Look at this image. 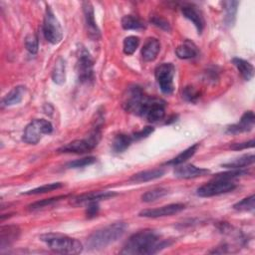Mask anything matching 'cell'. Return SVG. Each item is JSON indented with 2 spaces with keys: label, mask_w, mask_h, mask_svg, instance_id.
Wrapping results in <instances>:
<instances>
[{
  "label": "cell",
  "mask_w": 255,
  "mask_h": 255,
  "mask_svg": "<svg viewBox=\"0 0 255 255\" xmlns=\"http://www.w3.org/2000/svg\"><path fill=\"white\" fill-rule=\"evenodd\" d=\"M255 160V156L253 153H248V154H243L240 157H237L231 161H228L226 163H222V167H226L229 169H241L245 166H248L252 164Z\"/></svg>",
  "instance_id": "obj_23"
},
{
  "label": "cell",
  "mask_w": 255,
  "mask_h": 255,
  "mask_svg": "<svg viewBox=\"0 0 255 255\" xmlns=\"http://www.w3.org/2000/svg\"><path fill=\"white\" fill-rule=\"evenodd\" d=\"M147 97L139 86H130L127 89L124 96L123 107L127 112L140 116Z\"/></svg>",
  "instance_id": "obj_5"
},
{
  "label": "cell",
  "mask_w": 255,
  "mask_h": 255,
  "mask_svg": "<svg viewBox=\"0 0 255 255\" xmlns=\"http://www.w3.org/2000/svg\"><path fill=\"white\" fill-rule=\"evenodd\" d=\"M181 13L186 19L193 23L197 29V32L200 34L204 28V18L200 10L192 4H185L181 7Z\"/></svg>",
  "instance_id": "obj_16"
},
{
  "label": "cell",
  "mask_w": 255,
  "mask_h": 255,
  "mask_svg": "<svg viewBox=\"0 0 255 255\" xmlns=\"http://www.w3.org/2000/svg\"><path fill=\"white\" fill-rule=\"evenodd\" d=\"M43 34L45 39L53 45L60 43L63 38L62 27L49 5H47L46 7V11L44 15Z\"/></svg>",
  "instance_id": "obj_6"
},
{
  "label": "cell",
  "mask_w": 255,
  "mask_h": 255,
  "mask_svg": "<svg viewBox=\"0 0 255 255\" xmlns=\"http://www.w3.org/2000/svg\"><path fill=\"white\" fill-rule=\"evenodd\" d=\"M150 22L154 26H156V27H158V28H160L164 31H170V25H169L168 21H166L165 19H163L159 16H152L150 18Z\"/></svg>",
  "instance_id": "obj_39"
},
{
  "label": "cell",
  "mask_w": 255,
  "mask_h": 255,
  "mask_svg": "<svg viewBox=\"0 0 255 255\" xmlns=\"http://www.w3.org/2000/svg\"><path fill=\"white\" fill-rule=\"evenodd\" d=\"M169 241L160 239L159 235L150 229H144L132 234L125 243L123 254H154L167 247Z\"/></svg>",
  "instance_id": "obj_1"
},
{
  "label": "cell",
  "mask_w": 255,
  "mask_h": 255,
  "mask_svg": "<svg viewBox=\"0 0 255 255\" xmlns=\"http://www.w3.org/2000/svg\"><path fill=\"white\" fill-rule=\"evenodd\" d=\"M94 60L90 52L83 46L78 49L77 56V75L81 83H88L94 78Z\"/></svg>",
  "instance_id": "obj_8"
},
{
  "label": "cell",
  "mask_w": 255,
  "mask_h": 255,
  "mask_svg": "<svg viewBox=\"0 0 255 255\" xmlns=\"http://www.w3.org/2000/svg\"><path fill=\"white\" fill-rule=\"evenodd\" d=\"M160 50V43L156 38H148L141 48V57L146 62L155 60Z\"/></svg>",
  "instance_id": "obj_18"
},
{
  "label": "cell",
  "mask_w": 255,
  "mask_h": 255,
  "mask_svg": "<svg viewBox=\"0 0 255 255\" xmlns=\"http://www.w3.org/2000/svg\"><path fill=\"white\" fill-rule=\"evenodd\" d=\"M253 146H254V139H251V140L245 141V142L234 143V144H232L230 147H231L232 149H235V150H241V149H245V148L253 147Z\"/></svg>",
  "instance_id": "obj_42"
},
{
  "label": "cell",
  "mask_w": 255,
  "mask_h": 255,
  "mask_svg": "<svg viewBox=\"0 0 255 255\" xmlns=\"http://www.w3.org/2000/svg\"><path fill=\"white\" fill-rule=\"evenodd\" d=\"M254 201H255V196L254 194H251L250 196L243 198L242 200L235 203L233 205V208L239 211H251L254 209Z\"/></svg>",
  "instance_id": "obj_33"
},
{
  "label": "cell",
  "mask_w": 255,
  "mask_h": 255,
  "mask_svg": "<svg viewBox=\"0 0 255 255\" xmlns=\"http://www.w3.org/2000/svg\"><path fill=\"white\" fill-rule=\"evenodd\" d=\"M83 13L85 18V26L87 30L88 36L92 40H98L101 37L100 29L96 23L95 20V14H94V8L91 2L85 1L83 2Z\"/></svg>",
  "instance_id": "obj_13"
},
{
  "label": "cell",
  "mask_w": 255,
  "mask_h": 255,
  "mask_svg": "<svg viewBox=\"0 0 255 255\" xmlns=\"http://www.w3.org/2000/svg\"><path fill=\"white\" fill-rule=\"evenodd\" d=\"M185 208V205L182 203H171L167 204L158 208H151V209H144L138 213L140 217H147V218H157L163 216H170L182 211Z\"/></svg>",
  "instance_id": "obj_12"
},
{
  "label": "cell",
  "mask_w": 255,
  "mask_h": 255,
  "mask_svg": "<svg viewBox=\"0 0 255 255\" xmlns=\"http://www.w3.org/2000/svg\"><path fill=\"white\" fill-rule=\"evenodd\" d=\"M96 160H97V158L95 156H87V157H83L80 159L70 161L66 164V166L68 168H80V167H84V166L93 164L94 162H96Z\"/></svg>",
  "instance_id": "obj_35"
},
{
  "label": "cell",
  "mask_w": 255,
  "mask_h": 255,
  "mask_svg": "<svg viewBox=\"0 0 255 255\" xmlns=\"http://www.w3.org/2000/svg\"><path fill=\"white\" fill-rule=\"evenodd\" d=\"M167 189L162 188V187H158V188H153L151 190L146 191L145 193H143L141 195V200L144 202H152L155 201L161 197H163L164 195L167 194Z\"/></svg>",
  "instance_id": "obj_30"
},
{
  "label": "cell",
  "mask_w": 255,
  "mask_h": 255,
  "mask_svg": "<svg viewBox=\"0 0 255 255\" xmlns=\"http://www.w3.org/2000/svg\"><path fill=\"white\" fill-rule=\"evenodd\" d=\"M197 147H198V143H195V144L187 147L186 149L181 151L179 154H177L175 157H173L169 161H166L165 164L175 166V165H178V164H181V163L185 162L187 159H189L196 152Z\"/></svg>",
  "instance_id": "obj_27"
},
{
  "label": "cell",
  "mask_w": 255,
  "mask_h": 255,
  "mask_svg": "<svg viewBox=\"0 0 255 255\" xmlns=\"http://www.w3.org/2000/svg\"><path fill=\"white\" fill-rule=\"evenodd\" d=\"M182 97L185 101L190 102V103H195L199 97H200V93L199 91H197L194 87L192 86H187L183 89L182 91Z\"/></svg>",
  "instance_id": "obj_37"
},
{
  "label": "cell",
  "mask_w": 255,
  "mask_h": 255,
  "mask_svg": "<svg viewBox=\"0 0 255 255\" xmlns=\"http://www.w3.org/2000/svg\"><path fill=\"white\" fill-rule=\"evenodd\" d=\"M163 174H164V170L162 168H154V169L143 170V171H140V172H137V173L131 175L130 178H129V181L134 182V183L146 182V181H150V180L159 178Z\"/></svg>",
  "instance_id": "obj_19"
},
{
  "label": "cell",
  "mask_w": 255,
  "mask_h": 255,
  "mask_svg": "<svg viewBox=\"0 0 255 255\" xmlns=\"http://www.w3.org/2000/svg\"><path fill=\"white\" fill-rule=\"evenodd\" d=\"M66 197H67V195H61V196H56V197H51V198H45V199H42L40 201H36V202L30 204L29 205V209L30 210L40 209V208L52 205V204L56 203L57 201H59V200H61L63 198H66Z\"/></svg>",
  "instance_id": "obj_34"
},
{
  "label": "cell",
  "mask_w": 255,
  "mask_h": 255,
  "mask_svg": "<svg viewBox=\"0 0 255 255\" xmlns=\"http://www.w3.org/2000/svg\"><path fill=\"white\" fill-rule=\"evenodd\" d=\"M64 184L62 182H52V183H48V184H45V185H42V186H39V187H36L34 189H31V190H28L26 192H24L23 194H28V195H31V194H40V193H46V192H50V191H53L55 189H59L61 187H63Z\"/></svg>",
  "instance_id": "obj_31"
},
{
  "label": "cell",
  "mask_w": 255,
  "mask_h": 255,
  "mask_svg": "<svg viewBox=\"0 0 255 255\" xmlns=\"http://www.w3.org/2000/svg\"><path fill=\"white\" fill-rule=\"evenodd\" d=\"M117 193L114 191H92L88 193L81 194L74 198V204H82V203H89L91 201H100L102 199H108L111 197L116 196Z\"/></svg>",
  "instance_id": "obj_17"
},
{
  "label": "cell",
  "mask_w": 255,
  "mask_h": 255,
  "mask_svg": "<svg viewBox=\"0 0 255 255\" xmlns=\"http://www.w3.org/2000/svg\"><path fill=\"white\" fill-rule=\"evenodd\" d=\"M53 131L52 124L44 119H35L27 125L23 132L22 139L29 144H36L43 134H50Z\"/></svg>",
  "instance_id": "obj_4"
},
{
  "label": "cell",
  "mask_w": 255,
  "mask_h": 255,
  "mask_svg": "<svg viewBox=\"0 0 255 255\" xmlns=\"http://www.w3.org/2000/svg\"><path fill=\"white\" fill-rule=\"evenodd\" d=\"M232 64L237 68L238 72L240 73V75L245 81H250L253 78L254 68L249 62L241 58H233Z\"/></svg>",
  "instance_id": "obj_22"
},
{
  "label": "cell",
  "mask_w": 255,
  "mask_h": 255,
  "mask_svg": "<svg viewBox=\"0 0 255 255\" xmlns=\"http://www.w3.org/2000/svg\"><path fill=\"white\" fill-rule=\"evenodd\" d=\"M174 176L177 178H183V179H189V178H195L198 176H203L207 173H209V170L202 167H197L193 164H178L175 165V168L173 170Z\"/></svg>",
  "instance_id": "obj_14"
},
{
  "label": "cell",
  "mask_w": 255,
  "mask_h": 255,
  "mask_svg": "<svg viewBox=\"0 0 255 255\" xmlns=\"http://www.w3.org/2000/svg\"><path fill=\"white\" fill-rule=\"evenodd\" d=\"M247 174L246 170L243 169H231L229 171L226 172H221V173H217L214 175L213 178H217V179H226V180H231L232 178H236L242 175Z\"/></svg>",
  "instance_id": "obj_36"
},
{
  "label": "cell",
  "mask_w": 255,
  "mask_h": 255,
  "mask_svg": "<svg viewBox=\"0 0 255 255\" xmlns=\"http://www.w3.org/2000/svg\"><path fill=\"white\" fill-rule=\"evenodd\" d=\"M99 201H91L88 204V207L86 209V215L88 218H93L95 216H97L98 212H99Z\"/></svg>",
  "instance_id": "obj_41"
},
{
  "label": "cell",
  "mask_w": 255,
  "mask_h": 255,
  "mask_svg": "<svg viewBox=\"0 0 255 255\" xmlns=\"http://www.w3.org/2000/svg\"><path fill=\"white\" fill-rule=\"evenodd\" d=\"M25 47L31 54H36L39 47L38 37L35 34H29L25 38Z\"/></svg>",
  "instance_id": "obj_38"
},
{
  "label": "cell",
  "mask_w": 255,
  "mask_h": 255,
  "mask_svg": "<svg viewBox=\"0 0 255 255\" xmlns=\"http://www.w3.org/2000/svg\"><path fill=\"white\" fill-rule=\"evenodd\" d=\"M235 188H236V185L231 180L213 178L211 181L200 186L197 189L196 193L198 196H201V197H210V196L230 192Z\"/></svg>",
  "instance_id": "obj_10"
},
{
  "label": "cell",
  "mask_w": 255,
  "mask_h": 255,
  "mask_svg": "<svg viewBox=\"0 0 255 255\" xmlns=\"http://www.w3.org/2000/svg\"><path fill=\"white\" fill-rule=\"evenodd\" d=\"M139 45V38L136 36H128L124 40V53L126 55H131L135 52Z\"/></svg>",
  "instance_id": "obj_32"
},
{
  "label": "cell",
  "mask_w": 255,
  "mask_h": 255,
  "mask_svg": "<svg viewBox=\"0 0 255 255\" xmlns=\"http://www.w3.org/2000/svg\"><path fill=\"white\" fill-rule=\"evenodd\" d=\"M25 87L24 86H16L14 87L5 97L2 99V106L8 107L19 104L25 94Z\"/></svg>",
  "instance_id": "obj_21"
},
{
  "label": "cell",
  "mask_w": 255,
  "mask_h": 255,
  "mask_svg": "<svg viewBox=\"0 0 255 255\" xmlns=\"http://www.w3.org/2000/svg\"><path fill=\"white\" fill-rule=\"evenodd\" d=\"M39 239L44 242L51 250L57 253L78 254L83 250V246L79 240L68 235L60 233L42 234Z\"/></svg>",
  "instance_id": "obj_3"
},
{
  "label": "cell",
  "mask_w": 255,
  "mask_h": 255,
  "mask_svg": "<svg viewBox=\"0 0 255 255\" xmlns=\"http://www.w3.org/2000/svg\"><path fill=\"white\" fill-rule=\"evenodd\" d=\"M52 80L55 84L62 85L66 80V64L62 57H59L52 71Z\"/></svg>",
  "instance_id": "obj_25"
},
{
  "label": "cell",
  "mask_w": 255,
  "mask_h": 255,
  "mask_svg": "<svg viewBox=\"0 0 255 255\" xmlns=\"http://www.w3.org/2000/svg\"><path fill=\"white\" fill-rule=\"evenodd\" d=\"M0 239H1V248H5V246L10 245L12 242L17 240L20 230L15 225L10 226H2L0 231Z\"/></svg>",
  "instance_id": "obj_20"
},
{
  "label": "cell",
  "mask_w": 255,
  "mask_h": 255,
  "mask_svg": "<svg viewBox=\"0 0 255 255\" xmlns=\"http://www.w3.org/2000/svg\"><path fill=\"white\" fill-rule=\"evenodd\" d=\"M153 130H154V128H152V127H144L143 128H141L140 130H138V131H135L133 134H132V139H135V140H137V139H141V138H143V137H146V136H148L151 132H153Z\"/></svg>",
  "instance_id": "obj_40"
},
{
  "label": "cell",
  "mask_w": 255,
  "mask_h": 255,
  "mask_svg": "<svg viewBox=\"0 0 255 255\" xmlns=\"http://www.w3.org/2000/svg\"><path fill=\"white\" fill-rule=\"evenodd\" d=\"M132 137L130 135H128V134H125V133H120L118 134L114 141H113V149L115 152H123L125 151L131 143L132 141Z\"/></svg>",
  "instance_id": "obj_28"
},
{
  "label": "cell",
  "mask_w": 255,
  "mask_h": 255,
  "mask_svg": "<svg viewBox=\"0 0 255 255\" xmlns=\"http://www.w3.org/2000/svg\"><path fill=\"white\" fill-rule=\"evenodd\" d=\"M255 123V116L252 111L245 112L238 123L229 126L226 129L227 132L230 133H239L249 131L253 128Z\"/></svg>",
  "instance_id": "obj_15"
},
{
  "label": "cell",
  "mask_w": 255,
  "mask_h": 255,
  "mask_svg": "<svg viewBox=\"0 0 255 255\" xmlns=\"http://www.w3.org/2000/svg\"><path fill=\"white\" fill-rule=\"evenodd\" d=\"M101 138V132L96 128L89 136L82 139H75L58 149L59 152L65 153H85L98 145Z\"/></svg>",
  "instance_id": "obj_7"
},
{
  "label": "cell",
  "mask_w": 255,
  "mask_h": 255,
  "mask_svg": "<svg viewBox=\"0 0 255 255\" xmlns=\"http://www.w3.org/2000/svg\"><path fill=\"white\" fill-rule=\"evenodd\" d=\"M122 26L126 30H139L145 27L144 23L137 17L132 15H126L122 18Z\"/></svg>",
  "instance_id": "obj_29"
},
{
  "label": "cell",
  "mask_w": 255,
  "mask_h": 255,
  "mask_svg": "<svg viewBox=\"0 0 255 255\" xmlns=\"http://www.w3.org/2000/svg\"><path fill=\"white\" fill-rule=\"evenodd\" d=\"M175 68L171 63H162L155 68L154 75L160 91L165 95H170L174 90L173 77Z\"/></svg>",
  "instance_id": "obj_9"
},
{
  "label": "cell",
  "mask_w": 255,
  "mask_h": 255,
  "mask_svg": "<svg viewBox=\"0 0 255 255\" xmlns=\"http://www.w3.org/2000/svg\"><path fill=\"white\" fill-rule=\"evenodd\" d=\"M127 225L124 222H116L93 232L87 239V247L92 250L103 249L120 239Z\"/></svg>",
  "instance_id": "obj_2"
},
{
  "label": "cell",
  "mask_w": 255,
  "mask_h": 255,
  "mask_svg": "<svg viewBox=\"0 0 255 255\" xmlns=\"http://www.w3.org/2000/svg\"><path fill=\"white\" fill-rule=\"evenodd\" d=\"M175 53H176V56L179 58V59H192V58H195L198 54V51H197V48L196 46L189 42V41H185L184 43L180 44L176 50H175Z\"/></svg>",
  "instance_id": "obj_24"
},
{
  "label": "cell",
  "mask_w": 255,
  "mask_h": 255,
  "mask_svg": "<svg viewBox=\"0 0 255 255\" xmlns=\"http://www.w3.org/2000/svg\"><path fill=\"white\" fill-rule=\"evenodd\" d=\"M165 114V102L161 99L147 97L140 116L148 122L154 123L162 120Z\"/></svg>",
  "instance_id": "obj_11"
},
{
  "label": "cell",
  "mask_w": 255,
  "mask_h": 255,
  "mask_svg": "<svg viewBox=\"0 0 255 255\" xmlns=\"http://www.w3.org/2000/svg\"><path fill=\"white\" fill-rule=\"evenodd\" d=\"M238 4H239L238 1H224L223 2V6H224V10H225L224 23L228 27H232L235 23Z\"/></svg>",
  "instance_id": "obj_26"
}]
</instances>
